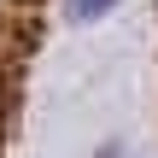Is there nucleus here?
Wrapping results in <instances>:
<instances>
[{"mask_svg":"<svg viewBox=\"0 0 158 158\" xmlns=\"http://www.w3.org/2000/svg\"><path fill=\"white\" fill-rule=\"evenodd\" d=\"M70 6H76V18H100V12H111L117 0H70Z\"/></svg>","mask_w":158,"mask_h":158,"instance_id":"f257e3e1","label":"nucleus"}]
</instances>
